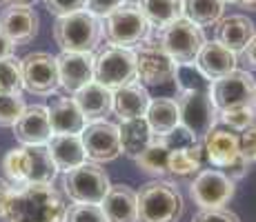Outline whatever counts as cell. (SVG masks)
<instances>
[{
	"label": "cell",
	"instance_id": "3",
	"mask_svg": "<svg viewBox=\"0 0 256 222\" xmlns=\"http://www.w3.org/2000/svg\"><path fill=\"white\" fill-rule=\"evenodd\" d=\"M102 36H105V29H102L100 18H96L87 9L58 18L54 24V40L60 47V51L94 53Z\"/></svg>",
	"mask_w": 256,
	"mask_h": 222
},
{
	"label": "cell",
	"instance_id": "19",
	"mask_svg": "<svg viewBox=\"0 0 256 222\" xmlns=\"http://www.w3.org/2000/svg\"><path fill=\"white\" fill-rule=\"evenodd\" d=\"M14 138L20 145H47L52 133V125H49V111L42 105H32L24 109L20 120L12 127Z\"/></svg>",
	"mask_w": 256,
	"mask_h": 222
},
{
	"label": "cell",
	"instance_id": "1",
	"mask_svg": "<svg viewBox=\"0 0 256 222\" xmlns=\"http://www.w3.org/2000/svg\"><path fill=\"white\" fill-rule=\"evenodd\" d=\"M65 198L52 185H24L12 191L2 218L7 222H62Z\"/></svg>",
	"mask_w": 256,
	"mask_h": 222
},
{
	"label": "cell",
	"instance_id": "28",
	"mask_svg": "<svg viewBox=\"0 0 256 222\" xmlns=\"http://www.w3.org/2000/svg\"><path fill=\"white\" fill-rule=\"evenodd\" d=\"M138 7L150 20L152 29H158V31L185 16L183 0H138Z\"/></svg>",
	"mask_w": 256,
	"mask_h": 222
},
{
	"label": "cell",
	"instance_id": "40",
	"mask_svg": "<svg viewBox=\"0 0 256 222\" xmlns=\"http://www.w3.org/2000/svg\"><path fill=\"white\" fill-rule=\"evenodd\" d=\"M127 0H87V11L94 13L96 18H107L112 11L122 7Z\"/></svg>",
	"mask_w": 256,
	"mask_h": 222
},
{
	"label": "cell",
	"instance_id": "34",
	"mask_svg": "<svg viewBox=\"0 0 256 222\" xmlns=\"http://www.w3.org/2000/svg\"><path fill=\"white\" fill-rule=\"evenodd\" d=\"M20 91H22L20 60H16V58L0 60V93H20Z\"/></svg>",
	"mask_w": 256,
	"mask_h": 222
},
{
	"label": "cell",
	"instance_id": "32",
	"mask_svg": "<svg viewBox=\"0 0 256 222\" xmlns=\"http://www.w3.org/2000/svg\"><path fill=\"white\" fill-rule=\"evenodd\" d=\"M174 85L178 89V93H190V91H210L212 80L200 73V69L194 62L187 65H176L174 71Z\"/></svg>",
	"mask_w": 256,
	"mask_h": 222
},
{
	"label": "cell",
	"instance_id": "17",
	"mask_svg": "<svg viewBox=\"0 0 256 222\" xmlns=\"http://www.w3.org/2000/svg\"><path fill=\"white\" fill-rule=\"evenodd\" d=\"M94 58H96L94 53H72V51H60V56H56L60 87L67 93L80 91L82 87L94 80Z\"/></svg>",
	"mask_w": 256,
	"mask_h": 222
},
{
	"label": "cell",
	"instance_id": "8",
	"mask_svg": "<svg viewBox=\"0 0 256 222\" xmlns=\"http://www.w3.org/2000/svg\"><path fill=\"white\" fill-rule=\"evenodd\" d=\"M110 187V176L96 162H85V165L67 171L62 178V189L76 205H100Z\"/></svg>",
	"mask_w": 256,
	"mask_h": 222
},
{
	"label": "cell",
	"instance_id": "39",
	"mask_svg": "<svg viewBox=\"0 0 256 222\" xmlns=\"http://www.w3.org/2000/svg\"><path fill=\"white\" fill-rule=\"evenodd\" d=\"M192 222H240V218L234 211L220 207V209H200Z\"/></svg>",
	"mask_w": 256,
	"mask_h": 222
},
{
	"label": "cell",
	"instance_id": "18",
	"mask_svg": "<svg viewBox=\"0 0 256 222\" xmlns=\"http://www.w3.org/2000/svg\"><path fill=\"white\" fill-rule=\"evenodd\" d=\"M194 65L200 69L208 80H218V78L228 76V73L236 71L238 67V53L230 51L228 47H223L218 40H205L203 49L198 51Z\"/></svg>",
	"mask_w": 256,
	"mask_h": 222
},
{
	"label": "cell",
	"instance_id": "2",
	"mask_svg": "<svg viewBox=\"0 0 256 222\" xmlns=\"http://www.w3.org/2000/svg\"><path fill=\"white\" fill-rule=\"evenodd\" d=\"M2 171L14 185H52L58 169L47 145H20L2 158Z\"/></svg>",
	"mask_w": 256,
	"mask_h": 222
},
{
	"label": "cell",
	"instance_id": "20",
	"mask_svg": "<svg viewBox=\"0 0 256 222\" xmlns=\"http://www.w3.org/2000/svg\"><path fill=\"white\" fill-rule=\"evenodd\" d=\"M78 109L85 116V120H107L112 111H114V91L107 89L100 82L92 80L90 85H85L80 91L74 93Z\"/></svg>",
	"mask_w": 256,
	"mask_h": 222
},
{
	"label": "cell",
	"instance_id": "13",
	"mask_svg": "<svg viewBox=\"0 0 256 222\" xmlns=\"http://www.w3.org/2000/svg\"><path fill=\"white\" fill-rule=\"evenodd\" d=\"M22 89L36 96H52L60 87L56 56L47 51H32L20 60Z\"/></svg>",
	"mask_w": 256,
	"mask_h": 222
},
{
	"label": "cell",
	"instance_id": "42",
	"mask_svg": "<svg viewBox=\"0 0 256 222\" xmlns=\"http://www.w3.org/2000/svg\"><path fill=\"white\" fill-rule=\"evenodd\" d=\"M238 62H243L248 69H256V38L238 53Z\"/></svg>",
	"mask_w": 256,
	"mask_h": 222
},
{
	"label": "cell",
	"instance_id": "47",
	"mask_svg": "<svg viewBox=\"0 0 256 222\" xmlns=\"http://www.w3.org/2000/svg\"><path fill=\"white\" fill-rule=\"evenodd\" d=\"M252 109H254V113H256V93H254V98H252Z\"/></svg>",
	"mask_w": 256,
	"mask_h": 222
},
{
	"label": "cell",
	"instance_id": "11",
	"mask_svg": "<svg viewBox=\"0 0 256 222\" xmlns=\"http://www.w3.org/2000/svg\"><path fill=\"white\" fill-rule=\"evenodd\" d=\"M136 53V82L142 87H163L174 82L176 62L167 56L158 40H145L134 49Z\"/></svg>",
	"mask_w": 256,
	"mask_h": 222
},
{
	"label": "cell",
	"instance_id": "43",
	"mask_svg": "<svg viewBox=\"0 0 256 222\" xmlns=\"http://www.w3.org/2000/svg\"><path fill=\"white\" fill-rule=\"evenodd\" d=\"M14 51H16V44L0 31V60H4V58H14Z\"/></svg>",
	"mask_w": 256,
	"mask_h": 222
},
{
	"label": "cell",
	"instance_id": "22",
	"mask_svg": "<svg viewBox=\"0 0 256 222\" xmlns=\"http://www.w3.org/2000/svg\"><path fill=\"white\" fill-rule=\"evenodd\" d=\"M254 38L256 24L243 13H232L228 18H220L216 24V40L234 53H240Z\"/></svg>",
	"mask_w": 256,
	"mask_h": 222
},
{
	"label": "cell",
	"instance_id": "27",
	"mask_svg": "<svg viewBox=\"0 0 256 222\" xmlns=\"http://www.w3.org/2000/svg\"><path fill=\"white\" fill-rule=\"evenodd\" d=\"M118 133H120V149H122V154H125L127 158L140 156L142 151L154 142V133H152L145 118L120 120V125H118Z\"/></svg>",
	"mask_w": 256,
	"mask_h": 222
},
{
	"label": "cell",
	"instance_id": "30",
	"mask_svg": "<svg viewBox=\"0 0 256 222\" xmlns=\"http://www.w3.org/2000/svg\"><path fill=\"white\" fill-rule=\"evenodd\" d=\"M185 18L198 27L218 24L225 11V0H183Z\"/></svg>",
	"mask_w": 256,
	"mask_h": 222
},
{
	"label": "cell",
	"instance_id": "45",
	"mask_svg": "<svg viewBox=\"0 0 256 222\" xmlns=\"http://www.w3.org/2000/svg\"><path fill=\"white\" fill-rule=\"evenodd\" d=\"M238 4L243 9H250V11H256V0H238Z\"/></svg>",
	"mask_w": 256,
	"mask_h": 222
},
{
	"label": "cell",
	"instance_id": "9",
	"mask_svg": "<svg viewBox=\"0 0 256 222\" xmlns=\"http://www.w3.org/2000/svg\"><path fill=\"white\" fill-rule=\"evenodd\" d=\"M158 44L167 51V56L176 62V65H187L194 62L198 51L205 44L203 27L194 24L187 18H178L176 22L167 24L158 33Z\"/></svg>",
	"mask_w": 256,
	"mask_h": 222
},
{
	"label": "cell",
	"instance_id": "31",
	"mask_svg": "<svg viewBox=\"0 0 256 222\" xmlns=\"http://www.w3.org/2000/svg\"><path fill=\"white\" fill-rule=\"evenodd\" d=\"M203 165V145L196 142V145L187 147V149L178 151H170V174L172 176H194L200 171Z\"/></svg>",
	"mask_w": 256,
	"mask_h": 222
},
{
	"label": "cell",
	"instance_id": "36",
	"mask_svg": "<svg viewBox=\"0 0 256 222\" xmlns=\"http://www.w3.org/2000/svg\"><path fill=\"white\" fill-rule=\"evenodd\" d=\"M62 222H107L100 205H72L67 207Z\"/></svg>",
	"mask_w": 256,
	"mask_h": 222
},
{
	"label": "cell",
	"instance_id": "37",
	"mask_svg": "<svg viewBox=\"0 0 256 222\" xmlns=\"http://www.w3.org/2000/svg\"><path fill=\"white\" fill-rule=\"evenodd\" d=\"M160 142L167 147L170 151H178V149H187V147H192V145H196V138L192 136L190 131L185 129L183 125H178L176 129H172L167 136H163L160 138Z\"/></svg>",
	"mask_w": 256,
	"mask_h": 222
},
{
	"label": "cell",
	"instance_id": "38",
	"mask_svg": "<svg viewBox=\"0 0 256 222\" xmlns=\"http://www.w3.org/2000/svg\"><path fill=\"white\" fill-rule=\"evenodd\" d=\"M42 2H45L47 11L58 18L87 9V0H42Z\"/></svg>",
	"mask_w": 256,
	"mask_h": 222
},
{
	"label": "cell",
	"instance_id": "26",
	"mask_svg": "<svg viewBox=\"0 0 256 222\" xmlns=\"http://www.w3.org/2000/svg\"><path fill=\"white\" fill-rule=\"evenodd\" d=\"M145 120L150 125L152 133H154V138H163L180 125L178 105H176L174 98H167V96L152 98L150 109L145 113Z\"/></svg>",
	"mask_w": 256,
	"mask_h": 222
},
{
	"label": "cell",
	"instance_id": "21",
	"mask_svg": "<svg viewBox=\"0 0 256 222\" xmlns=\"http://www.w3.org/2000/svg\"><path fill=\"white\" fill-rule=\"evenodd\" d=\"M100 207L107 222H138V194L130 185H112Z\"/></svg>",
	"mask_w": 256,
	"mask_h": 222
},
{
	"label": "cell",
	"instance_id": "41",
	"mask_svg": "<svg viewBox=\"0 0 256 222\" xmlns=\"http://www.w3.org/2000/svg\"><path fill=\"white\" fill-rule=\"evenodd\" d=\"M240 156L252 165L256 162V127H248L240 131Z\"/></svg>",
	"mask_w": 256,
	"mask_h": 222
},
{
	"label": "cell",
	"instance_id": "25",
	"mask_svg": "<svg viewBox=\"0 0 256 222\" xmlns=\"http://www.w3.org/2000/svg\"><path fill=\"white\" fill-rule=\"evenodd\" d=\"M47 149H49L54 165H56V169L62 171V174H67V171L76 169V167L87 162L80 136H52L47 142Z\"/></svg>",
	"mask_w": 256,
	"mask_h": 222
},
{
	"label": "cell",
	"instance_id": "29",
	"mask_svg": "<svg viewBox=\"0 0 256 222\" xmlns=\"http://www.w3.org/2000/svg\"><path fill=\"white\" fill-rule=\"evenodd\" d=\"M134 160L142 174L152 176L154 180L170 174V149L160 142V138H154V142L140 156H136Z\"/></svg>",
	"mask_w": 256,
	"mask_h": 222
},
{
	"label": "cell",
	"instance_id": "24",
	"mask_svg": "<svg viewBox=\"0 0 256 222\" xmlns=\"http://www.w3.org/2000/svg\"><path fill=\"white\" fill-rule=\"evenodd\" d=\"M150 102H152V96L147 91V87H142L136 80L114 91V111L120 120L145 118L147 109H150Z\"/></svg>",
	"mask_w": 256,
	"mask_h": 222
},
{
	"label": "cell",
	"instance_id": "15",
	"mask_svg": "<svg viewBox=\"0 0 256 222\" xmlns=\"http://www.w3.org/2000/svg\"><path fill=\"white\" fill-rule=\"evenodd\" d=\"M82 147H85L87 160L96 162H114L116 158H120V133H118V125L110 120H94L90 125H85V129L80 133Z\"/></svg>",
	"mask_w": 256,
	"mask_h": 222
},
{
	"label": "cell",
	"instance_id": "7",
	"mask_svg": "<svg viewBox=\"0 0 256 222\" xmlns=\"http://www.w3.org/2000/svg\"><path fill=\"white\" fill-rule=\"evenodd\" d=\"M94 80L105 85L107 89H116L136 80V53L134 49L107 44L94 58Z\"/></svg>",
	"mask_w": 256,
	"mask_h": 222
},
{
	"label": "cell",
	"instance_id": "46",
	"mask_svg": "<svg viewBox=\"0 0 256 222\" xmlns=\"http://www.w3.org/2000/svg\"><path fill=\"white\" fill-rule=\"evenodd\" d=\"M7 2H18V4H32V2H36V0H7Z\"/></svg>",
	"mask_w": 256,
	"mask_h": 222
},
{
	"label": "cell",
	"instance_id": "48",
	"mask_svg": "<svg viewBox=\"0 0 256 222\" xmlns=\"http://www.w3.org/2000/svg\"><path fill=\"white\" fill-rule=\"evenodd\" d=\"M228 2L230 4H238V0H225V4H228Z\"/></svg>",
	"mask_w": 256,
	"mask_h": 222
},
{
	"label": "cell",
	"instance_id": "35",
	"mask_svg": "<svg viewBox=\"0 0 256 222\" xmlns=\"http://www.w3.org/2000/svg\"><path fill=\"white\" fill-rule=\"evenodd\" d=\"M218 122H223L232 131H245L254 122V109L252 107H232V109L218 111Z\"/></svg>",
	"mask_w": 256,
	"mask_h": 222
},
{
	"label": "cell",
	"instance_id": "14",
	"mask_svg": "<svg viewBox=\"0 0 256 222\" xmlns=\"http://www.w3.org/2000/svg\"><path fill=\"white\" fill-rule=\"evenodd\" d=\"M210 93L218 111L232 109V107H252L256 80L248 69H236V71L212 82Z\"/></svg>",
	"mask_w": 256,
	"mask_h": 222
},
{
	"label": "cell",
	"instance_id": "5",
	"mask_svg": "<svg viewBox=\"0 0 256 222\" xmlns=\"http://www.w3.org/2000/svg\"><path fill=\"white\" fill-rule=\"evenodd\" d=\"M203 156L214 169L228 174L232 180H240L250 169V162L240 156V136L228 127H214L200 140Z\"/></svg>",
	"mask_w": 256,
	"mask_h": 222
},
{
	"label": "cell",
	"instance_id": "33",
	"mask_svg": "<svg viewBox=\"0 0 256 222\" xmlns=\"http://www.w3.org/2000/svg\"><path fill=\"white\" fill-rule=\"evenodd\" d=\"M27 109L20 93H0V127H14Z\"/></svg>",
	"mask_w": 256,
	"mask_h": 222
},
{
	"label": "cell",
	"instance_id": "16",
	"mask_svg": "<svg viewBox=\"0 0 256 222\" xmlns=\"http://www.w3.org/2000/svg\"><path fill=\"white\" fill-rule=\"evenodd\" d=\"M38 24H40V18H38L36 9H34L32 4L9 2L7 7L0 11V31L16 44V47L36 38Z\"/></svg>",
	"mask_w": 256,
	"mask_h": 222
},
{
	"label": "cell",
	"instance_id": "44",
	"mask_svg": "<svg viewBox=\"0 0 256 222\" xmlns=\"http://www.w3.org/2000/svg\"><path fill=\"white\" fill-rule=\"evenodd\" d=\"M12 187L7 185L4 180H0V216H4V209H7V202L12 198Z\"/></svg>",
	"mask_w": 256,
	"mask_h": 222
},
{
	"label": "cell",
	"instance_id": "12",
	"mask_svg": "<svg viewBox=\"0 0 256 222\" xmlns=\"http://www.w3.org/2000/svg\"><path fill=\"white\" fill-rule=\"evenodd\" d=\"M234 180L218 169H203L190 185V196L198 209H220L234 198Z\"/></svg>",
	"mask_w": 256,
	"mask_h": 222
},
{
	"label": "cell",
	"instance_id": "4",
	"mask_svg": "<svg viewBox=\"0 0 256 222\" xmlns=\"http://www.w3.org/2000/svg\"><path fill=\"white\" fill-rule=\"evenodd\" d=\"M138 194V222H178L185 214V200L178 187L167 180H150Z\"/></svg>",
	"mask_w": 256,
	"mask_h": 222
},
{
	"label": "cell",
	"instance_id": "23",
	"mask_svg": "<svg viewBox=\"0 0 256 222\" xmlns=\"http://www.w3.org/2000/svg\"><path fill=\"white\" fill-rule=\"evenodd\" d=\"M47 111L54 136H80L87 125L85 116L80 113L74 98H56L47 107Z\"/></svg>",
	"mask_w": 256,
	"mask_h": 222
},
{
	"label": "cell",
	"instance_id": "10",
	"mask_svg": "<svg viewBox=\"0 0 256 222\" xmlns=\"http://www.w3.org/2000/svg\"><path fill=\"white\" fill-rule=\"evenodd\" d=\"M176 105H178V113H180V125L198 142L203 140L216 127V122H218V109H216L210 91L178 93Z\"/></svg>",
	"mask_w": 256,
	"mask_h": 222
},
{
	"label": "cell",
	"instance_id": "6",
	"mask_svg": "<svg viewBox=\"0 0 256 222\" xmlns=\"http://www.w3.org/2000/svg\"><path fill=\"white\" fill-rule=\"evenodd\" d=\"M102 29H105L107 42L127 49H134L145 40H150L152 33V24L145 18L138 2H125L116 11H112L105 18Z\"/></svg>",
	"mask_w": 256,
	"mask_h": 222
}]
</instances>
